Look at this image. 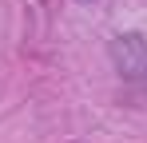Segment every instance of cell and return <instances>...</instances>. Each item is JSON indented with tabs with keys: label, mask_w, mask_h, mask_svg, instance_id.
I'll use <instances>...</instances> for the list:
<instances>
[{
	"label": "cell",
	"mask_w": 147,
	"mask_h": 143,
	"mask_svg": "<svg viewBox=\"0 0 147 143\" xmlns=\"http://www.w3.org/2000/svg\"><path fill=\"white\" fill-rule=\"evenodd\" d=\"M111 60H115V68H119L123 80L147 84V36H139V32L115 36L111 40Z\"/></svg>",
	"instance_id": "obj_1"
}]
</instances>
